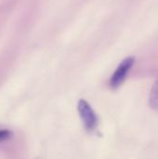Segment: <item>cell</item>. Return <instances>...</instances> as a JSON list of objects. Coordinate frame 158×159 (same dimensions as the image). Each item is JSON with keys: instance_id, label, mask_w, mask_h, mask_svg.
Here are the masks:
<instances>
[{"instance_id": "2", "label": "cell", "mask_w": 158, "mask_h": 159, "mask_svg": "<svg viewBox=\"0 0 158 159\" xmlns=\"http://www.w3.org/2000/svg\"><path fill=\"white\" fill-rule=\"evenodd\" d=\"M134 62V57H128L120 62V64L118 65V67L116 68V70L115 71L110 79V86L112 89H117L121 86V84L125 81L129 72L132 68Z\"/></svg>"}, {"instance_id": "1", "label": "cell", "mask_w": 158, "mask_h": 159, "mask_svg": "<svg viewBox=\"0 0 158 159\" xmlns=\"http://www.w3.org/2000/svg\"><path fill=\"white\" fill-rule=\"evenodd\" d=\"M77 110L86 129L88 131L95 130L98 126V117L90 104L87 101L82 99L78 102Z\"/></svg>"}, {"instance_id": "3", "label": "cell", "mask_w": 158, "mask_h": 159, "mask_svg": "<svg viewBox=\"0 0 158 159\" xmlns=\"http://www.w3.org/2000/svg\"><path fill=\"white\" fill-rule=\"evenodd\" d=\"M149 105L152 109L158 110V77L152 88L149 96Z\"/></svg>"}]
</instances>
